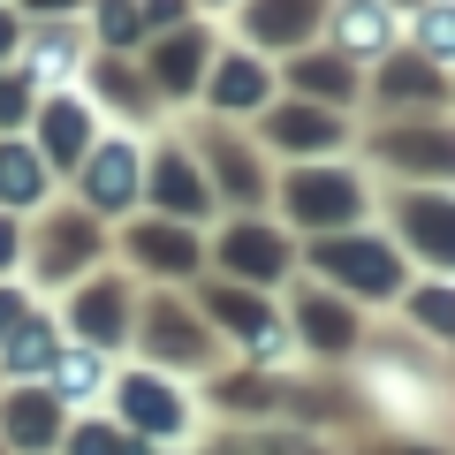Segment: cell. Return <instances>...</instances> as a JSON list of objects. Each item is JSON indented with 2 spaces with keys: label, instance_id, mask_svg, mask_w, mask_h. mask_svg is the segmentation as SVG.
Here are the masks:
<instances>
[{
  "label": "cell",
  "instance_id": "cell-1",
  "mask_svg": "<svg viewBox=\"0 0 455 455\" xmlns=\"http://www.w3.org/2000/svg\"><path fill=\"white\" fill-rule=\"evenodd\" d=\"M334 274H357V281H372V289H387V281H395V266L387 259H379V251H334Z\"/></svg>",
  "mask_w": 455,
  "mask_h": 455
},
{
  "label": "cell",
  "instance_id": "cell-3",
  "mask_svg": "<svg viewBox=\"0 0 455 455\" xmlns=\"http://www.w3.org/2000/svg\"><path fill=\"white\" fill-rule=\"evenodd\" d=\"M341 38H357V53H372L379 38H387V16H379V8H349V16H341Z\"/></svg>",
  "mask_w": 455,
  "mask_h": 455
},
{
  "label": "cell",
  "instance_id": "cell-6",
  "mask_svg": "<svg viewBox=\"0 0 455 455\" xmlns=\"http://www.w3.org/2000/svg\"><path fill=\"white\" fill-rule=\"evenodd\" d=\"M220 99H259V68H220Z\"/></svg>",
  "mask_w": 455,
  "mask_h": 455
},
{
  "label": "cell",
  "instance_id": "cell-2",
  "mask_svg": "<svg viewBox=\"0 0 455 455\" xmlns=\"http://www.w3.org/2000/svg\"><path fill=\"white\" fill-rule=\"evenodd\" d=\"M130 403H137V425H167V433L182 425V403L160 395V387H130Z\"/></svg>",
  "mask_w": 455,
  "mask_h": 455
},
{
  "label": "cell",
  "instance_id": "cell-4",
  "mask_svg": "<svg viewBox=\"0 0 455 455\" xmlns=\"http://www.w3.org/2000/svg\"><path fill=\"white\" fill-rule=\"evenodd\" d=\"M0 190H8V197H31V190H38V175H31L23 152H0Z\"/></svg>",
  "mask_w": 455,
  "mask_h": 455
},
{
  "label": "cell",
  "instance_id": "cell-8",
  "mask_svg": "<svg viewBox=\"0 0 455 455\" xmlns=\"http://www.w3.org/2000/svg\"><path fill=\"white\" fill-rule=\"evenodd\" d=\"M425 46H433V53H455V16H433V23H425Z\"/></svg>",
  "mask_w": 455,
  "mask_h": 455
},
{
  "label": "cell",
  "instance_id": "cell-7",
  "mask_svg": "<svg viewBox=\"0 0 455 455\" xmlns=\"http://www.w3.org/2000/svg\"><path fill=\"white\" fill-rule=\"evenodd\" d=\"M38 357H53V334H38V326H31V334L16 341V364H38Z\"/></svg>",
  "mask_w": 455,
  "mask_h": 455
},
{
  "label": "cell",
  "instance_id": "cell-5",
  "mask_svg": "<svg viewBox=\"0 0 455 455\" xmlns=\"http://www.w3.org/2000/svg\"><path fill=\"white\" fill-rule=\"evenodd\" d=\"M122 167H130V152H107V160H99V175H92V190H99V197H122V190H130V175H122Z\"/></svg>",
  "mask_w": 455,
  "mask_h": 455
}]
</instances>
